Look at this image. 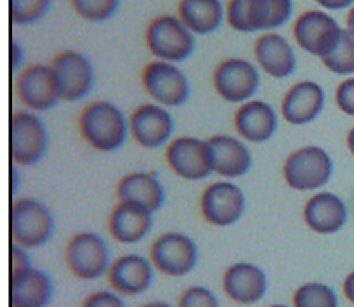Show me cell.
<instances>
[{
  "label": "cell",
  "mask_w": 354,
  "mask_h": 307,
  "mask_svg": "<svg viewBox=\"0 0 354 307\" xmlns=\"http://www.w3.org/2000/svg\"><path fill=\"white\" fill-rule=\"evenodd\" d=\"M73 11L85 21L101 23L113 18L120 0H70Z\"/></svg>",
  "instance_id": "31"
},
{
  "label": "cell",
  "mask_w": 354,
  "mask_h": 307,
  "mask_svg": "<svg viewBox=\"0 0 354 307\" xmlns=\"http://www.w3.org/2000/svg\"><path fill=\"white\" fill-rule=\"evenodd\" d=\"M292 0H230L226 23L240 33L273 32L290 19Z\"/></svg>",
  "instance_id": "2"
},
{
  "label": "cell",
  "mask_w": 354,
  "mask_h": 307,
  "mask_svg": "<svg viewBox=\"0 0 354 307\" xmlns=\"http://www.w3.org/2000/svg\"><path fill=\"white\" fill-rule=\"evenodd\" d=\"M117 198L125 201H136L149 212L156 214L165 203V187L158 177L151 172H129L118 180Z\"/></svg>",
  "instance_id": "26"
},
{
  "label": "cell",
  "mask_w": 354,
  "mask_h": 307,
  "mask_svg": "<svg viewBox=\"0 0 354 307\" xmlns=\"http://www.w3.org/2000/svg\"><path fill=\"white\" fill-rule=\"evenodd\" d=\"M212 85L217 94L227 102L243 104L254 99L261 85L257 66L243 57H226L212 73Z\"/></svg>",
  "instance_id": "13"
},
{
  "label": "cell",
  "mask_w": 354,
  "mask_h": 307,
  "mask_svg": "<svg viewBox=\"0 0 354 307\" xmlns=\"http://www.w3.org/2000/svg\"><path fill=\"white\" fill-rule=\"evenodd\" d=\"M153 216L155 214L136 201L118 200L108 217V231L118 243L136 245L151 233Z\"/></svg>",
  "instance_id": "22"
},
{
  "label": "cell",
  "mask_w": 354,
  "mask_h": 307,
  "mask_svg": "<svg viewBox=\"0 0 354 307\" xmlns=\"http://www.w3.org/2000/svg\"><path fill=\"white\" fill-rule=\"evenodd\" d=\"M56 223L50 209L37 198H18L9 210V231L15 243L28 248H40L53 238Z\"/></svg>",
  "instance_id": "3"
},
{
  "label": "cell",
  "mask_w": 354,
  "mask_h": 307,
  "mask_svg": "<svg viewBox=\"0 0 354 307\" xmlns=\"http://www.w3.org/2000/svg\"><path fill=\"white\" fill-rule=\"evenodd\" d=\"M32 257L28 254V248L21 247V245L12 241L9 247V275L15 272L25 271V269L32 268Z\"/></svg>",
  "instance_id": "35"
},
{
  "label": "cell",
  "mask_w": 354,
  "mask_h": 307,
  "mask_svg": "<svg viewBox=\"0 0 354 307\" xmlns=\"http://www.w3.org/2000/svg\"><path fill=\"white\" fill-rule=\"evenodd\" d=\"M315 2L326 11H342L354 6V0H315Z\"/></svg>",
  "instance_id": "36"
},
{
  "label": "cell",
  "mask_w": 354,
  "mask_h": 307,
  "mask_svg": "<svg viewBox=\"0 0 354 307\" xmlns=\"http://www.w3.org/2000/svg\"><path fill=\"white\" fill-rule=\"evenodd\" d=\"M335 102L342 113L347 117H354V77L346 78L337 85Z\"/></svg>",
  "instance_id": "34"
},
{
  "label": "cell",
  "mask_w": 354,
  "mask_h": 307,
  "mask_svg": "<svg viewBox=\"0 0 354 307\" xmlns=\"http://www.w3.org/2000/svg\"><path fill=\"white\" fill-rule=\"evenodd\" d=\"M54 297L53 278L42 269L32 268L9 275L11 307H49Z\"/></svg>",
  "instance_id": "23"
},
{
  "label": "cell",
  "mask_w": 354,
  "mask_h": 307,
  "mask_svg": "<svg viewBox=\"0 0 354 307\" xmlns=\"http://www.w3.org/2000/svg\"><path fill=\"white\" fill-rule=\"evenodd\" d=\"M234 129L238 138L250 145H264L278 132L280 117L270 102L250 99L240 104L234 113Z\"/></svg>",
  "instance_id": "20"
},
{
  "label": "cell",
  "mask_w": 354,
  "mask_h": 307,
  "mask_svg": "<svg viewBox=\"0 0 354 307\" xmlns=\"http://www.w3.org/2000/svg\"><path fill=\"white\" fill-rule=\"evenodd\" d=\"M325 99V91L318 82H297L281 99V118L294 127L309 125L323 113Z\"/></svg>",
  "instance_id": "19"
},
{
  "label": "cell",
  "mask_w": 354,
  "mask_h": 307,
  "mask_svg": "<svg viewBox=\"0 0 354 307\" xmlns=\"http://www.w3.org/2000/svg\"><path fill=\"white\" fill-rule=\"evenodd\" d=\"M139 307H174V306H170V304L165 302V300H149V302L141 304Z\"/></svg>",
  "instance_id": "39"
},
{
  "label": "cell",
  "mask_w": 354,
  "mask_h": 307,
  "mask_svg": "<svg viewBox=\"0 0 354 307\" xmlns=\"http://www.w3.org/2000/svg\"><path fill=\"white\" fill-rule=\"evenodd\" d=\"M78 131L91 148L101 153H113L125 145L129 132V118L110 101H93L78 117Z\"/></svg>",
  "instance_id": "1"
},
{
  "label": "cell",
  "mask_w": 354,
  "mask_h": 307,
  "mask_svg": "<svg viewBox=\"0 0 354 307\" xmlns=\"http://www.w3.org/2000/svg\"><path fill=\"white\" fill-rule=\"evenodd\" d=\"M9 54H11V68L12 70H18L23 64V49L19 44L11 42V49H9Z\"/></svg>",
  "instance_id": "37"
},
{
  "label": "cell",
  "mask_w": 354,
  "mask_h": 307,
  "mask_svg": "<svg viewBox=\"0 0 354 307\" xmlns=\"http://www.w3.org/2000/svg\"><path fill=\"white\" fill-rule=\"evenodd\" d=\"M283 180L301 193L322 191L333 176V160L322 146L308 145L295 149L283 162Z\"/></svg>",
  "instance_id": "4"
},
{
  "label": "cell",
  "mask_w": 354,
  "mask_h": 307,
  "mask_svg": "<svg viewBox=\"0 0 354 307\" xmlns=\"http://www.w3.org/2000/svg\"><path fill=\"white\" fill-rule=\"evenodd\" d=\"M106 278L113 292L122 297H138L153 285L155 266L151 259L141 254H125L111 262Z\"/></svg>",
  "instance_id": "16"
},
{
  "label": "cell",
  "mask_w": 354,
  "mask_h": 307,
  "mask_svg": "<svg viewBox=\"0 0 354 307\" xmlns=\"http://www.w3.org/2000/svg\"><path fill=\"white\" fill-rule=\"evenodd\" d=\"M16 92L23 106L35 113H44L63 101L59 80L50 64H32L19 71Z\"/></svg>",
  "instance_id": "14"
},
{
  "label": "cell",
  "mask_w": 354,
  "mask_h": 307,
  "mask_svg": "<svg viewBox=\"0 0 354 307\" xmlns=\"http://www.w3.org/2000/svg\"><path fill=\"white\" fill-rule=\"evenodd\" d=\"M268 307H292V306H287V304H271V306Z\"/></svg>",
  "instance_id": "43"
},
{
  "label": "cell",
  "mask_w": 354,
  "mask_h": 307,
  "mask_svg": "<svg viewBox=\"0 0 354 307\" xmlns=\"http://www.w3.org/2000/svg\"><path fill=\"white\" fill-rule=\"evenodd\" d=\"M323 66L332 73L340 77H353L354 75V33L344 28L339 46L333 49L330 56L322 59Z\"/></svg>",
  "instance_id": "29"
},
{
  "label": "cell",
  "mask_w": 354,
  "mask_h": 307,
  "mask_svg": "<svg viewBox=\"0 0 354 307\" xmlns=\"http://www.w3.org/2000/svg\"><path fill=\"white\" fill-rule=\"evenodd\" d=\"M214 156V174L223 179L233 180L243 177L252 169V151L247 142L227 134H216L209 138Z\"/></svg>",
  "instance_id": "25"
},
{
  "label": "cell",
  "mask_w": 354,
  "mask_h": 307,
  "mask_svg": "<svg viewBox=\"0 0 354 307\" xmlns=\"http://www.w3.org/2000/svg\"><path fill=\"white\" fill-rule=\"evenodd\" d=\"M344 28L326 11L311 9L297 16L294 23L295 44L311 56H330L340 42Z\"/></svg>",
  "instance_id": "10"
},
{
  "label": "cell",
  "mask_w": 354,
  "mask_h": 307,
  "mask_svg": "<svg viewBox=\"0 0 354 307\" xmlns=\"http://www.w3.org/2000/svg\"><path fill=\"white\" fill-rule=\"evenodd\" d=\"M177 16L193 35H210L223 25L226 11L221 0H181Z\"/></svg>",
  "instance_id": "27"
},
{
  "label": "cell",
  "mask_w": 354,
  "mask_h": 307,
  "mask_svg": "<svg viewBox=\"0 0 354 307\" xmlns=\"http://www.w3.org/2000/svg\"><path fill=\"white\" fill-rule=\"evenodd\" d=\"M292 307H339V297L326 283L308 281L295 288Z\"/></svg>",
  "instance_id": "28"
},
{
  "label": "cell",
  "mask_w": 354,
  "mask_h": 307,
  "mask_svg": "<svg viewBox=\"0 0 354 307\" xmlns=\"http://www.w3.org/2000/svg\"><path fill=\"white\" fill-rule=\"evenodd\" d=\"M257 66L273 78H287L297 70V56L292 44L277 32H266L254 46Z\"/></svg>",
  "instance_id": "24"
},
{
  "label": "cell",
  "mask_w": 354,
  "mask_h": 307,
  "mask_svg": "<svg viewBox=\"0 0 354 307\" xmlns=\"http://www.w3.org/2000/svg\"><path fill=\"white\" fill-rule=\"evenodd\" d=\"M63 101L77 102L87 97L94 87V68L87 56L77 50H63L53 59Z\"/></svg>",
  "instance_id": "17"
},
{
  "label": "cell",
  "mask_w": 354,
  "mask_h": 307,
  "mask_svg": "<svg viewBox=\"0 0 354 307\" xmlns=\"http://www.w3.org/2000/svg\"><path fill=\"white\" fill-rule=\"evenodd\" d=\"M346 23H347V30H351V32L354 33V6L349 9V12H347Z\"/></svg>",
  "instance_id": "41"
},
{
  "label": "cell",
  "mask_w": 354,
  "mask_h": 307,
  "mask_svg": "<svg viewBox=\"0 0 354 307\" xmlns=\"http://www.w3.org/2000/svg\"><path fill=\"white\" fill-rule=\"evenodd\" d=\"M270 290V279L261 266L254 262H234L223 275V292L240 306L261 302Z\"/></svg>",
  "instance_id": "18"
},
{
  "label": "cell",
  "mask_w": 354,
  "mask_h": 307,
  "mask_svg": "<svg viewBox=\"0 0 354 307\" xmlns=\"http://www.w3.org/2000/svg\"><path fill=\"white\" fill-rule=\"evenodd\" d=\"M80 307H127L124 297L113 290H97L82 300Z\"/></svg>",
  "instance_id": "33"
},
{
  "label": "cell",
  "mask_w": 354,
  "mask_h": 307,
  "mask_svg": "<svg viewBox=\"0 0 354 307\" xmlns=\"http://www.w3.org/2000/svg\"><path fill=\"white\" fill-rule=\"evenodd\" d=\"M347 149L351 151V155L354 156V127H351V131L347 132Z\"/></svg>",
  "instance_id": "40"
},
{
  "label": "cell",
  "mask_w": 354,
  "mask_h": 307,
  "mask_svg": "<svg viewBox=\"0 0 354 307\" xmlns=\"http://www.w3.org/2000/svg\"><path fill=\"white\" fill-rule=\"evenodd\" d=\"M129 132L131 138L142 148H162L172 141L174 118L162 104L145 102L129 117Z\"/></svg>",
  "instance_id": "15"
},
{
  "label": "cell",
  "mask_w": 354,
  "mask_h": 307,
  "mask_svg": "<svg viewBox=\"0 0 354 307\" xmlns=\"http://www.w3.org/2000/svg\"><path fill=\"white\" fill-rule=\"evenodd\" d=\"M141 84L153 102L165 108H179L189 99V80L176 63L155 59L142 68Z\"/></svg>",
  "instance_id": "9"
},
{
  "label": "cell",
  "mask_w": 354,
  "mask_h": 307,
  "mask_svg": "<svg viewBox=\"0 0 354 307\" xmlns=\"http://www.w3.org/2000/svg\"><path fill=\"white\" fill-rule=\"evenodd\" d=\"M64 261L71 275L84 281H96L111 266L110 247L101 234L82 231L68 240L64 248Z\"/></svg>",
  "instance_id": "7"
},
{
  "label": "cell",
  "mask_w": 354,
  "mask_h": 307,
  "mask_svg": "<svg viewBox=\"0 0 354 307\" xmlns=\"http://www.w3.org/2000/svg\"><path fill=\"white\" fill-rule=\"evenodd\" d=\"M16 189V170H11V191Z\"/></svg>",
  "instance_id": "42"
},
{
  "label": "cell",
  "mask_w": 354,
  "mask_h": 307,
  "mask_svg": "<svg viewBox=\"0 0 354 307\" xmlns=\"http://www.w3.org/2000/svg\"><path fill=\"white\" fill-rule=\"evenodd\" d=\"M50 0H9V16L15 25H33L47 15Z\"/></svg>",
  "instance_id": "30"
},
{
  "label": "cell",
  "mask_w": 354,
  "mask_h": 307,
  "mask_svg": "<svg viewBox=\"0 0 354 307\" xmlns=\"http://www.w3.org/2000/svg\"><path fill=\"white\" fill-rule=\"evenodd\" d=\"M165 162L185 180H203L214 174V156L209 139L181 136L167 145Z\"/></svg>",
  "instance_id": "11"
},
{
  "label": "cell",
  "mask_w": 354,
  "mask_h": 307,
  "mask_svg": "<svg viewBox=\"0 0 354 307\" xmlns=\"http://www.w3.org/2000/svg\"><path fill=\"white\" fill-rule=\"evenodd\" d=\"M247 200L238 184L223 179L209 184L200 196V214L216 227H230L243 217Z\"/></svg>",
  "instance_id": "12"
},
{
  "label": "cell",
  "mask_w": 354,
  "mask_h": 307,
  "mask_svg": "<svg viewBox=\"0 0 354 307\" xmlns=\"http://www.w3.org/2000/svg\"><path fill=\"white\" fill-rule=\"evenodd\" d=\"M49 149L47 125L35 111H16L9 120V155L15 165L32 167L42 162Z\"/></svg>",
  "instance_id": "5"
},
{
  "label": "cell",
  "mask_w": 354,
  "mask_h": 307,
  "mask_svg": "<svg viewBox=\"0 0 354 307\" xmlns=\"http://www.w3.org/2000/svg\"><path fill=\"white\" fill-rule=\"evenodd\" d=\"M149 259L156 271L172 278H181L195 271L200 262L198 245L192 236L179 231H167L155 238L149 247Z\"/></svg>",
  "instance_id": "8"
},
{
  "label": "cell",
  "mask_w": 354,
  "mask_h": 307,
  "mask_svg": "<svg viewBox=\"0 0 354 307\" xmlns=\"http://www.w3.org/2000/svg\"><path fill=\"white\" fill-rule=\"evenodd\" d=\"M145 42L156 59L176 64L188 59L195 50V35L179 16H156L146 28Z\"/></svg>",
  "instance_id": "6"
},
{
  "label": "cell",
  "mask_w": 354,
  "mask_h": 307,
  "mask_svg": "<svg viewBox=\"0 0 354 307\" xmlns=\"http://www.w3.org/2000/svg\"><path fill=\"white\" fill-rule=\"evenodd\" d=\"M176 307H221V304L212 290L202 285H193L179 295Z\"/></svg>",
  "instance_id": "32"
},
{
  "label": "cell",
  "mask_w": 354,
  "mask_h": 307,
  "mask_svg": "<svg viewBox=\"0 0 354 307\" xmlns=\"http://www.w3.org/2000/svg\"><path fill=\"white\" fill-rule=\"evenodd\" d=\"M342 292L344 295H346V299L354 306V271H351L349 275L346 276V279H344Z\"/></svg>",
  "instance_id": "38"
},
{
  "label": "cell",
  "mask_w": 354,
  "mask_h": 307,
  "mask_svg": "<svg viewBox=\"0 0 354 307\" xmlns=\"http://www.w3.org/2000/svg\"><path fill=\"white\" fill-rule=\"evenodd\" d=\"M349 210L346 201L332 191H316L302 209L304 224L316 234H335L346 226Z\"/></svg>",
  "instance_id": "21"
}]
</instances>
